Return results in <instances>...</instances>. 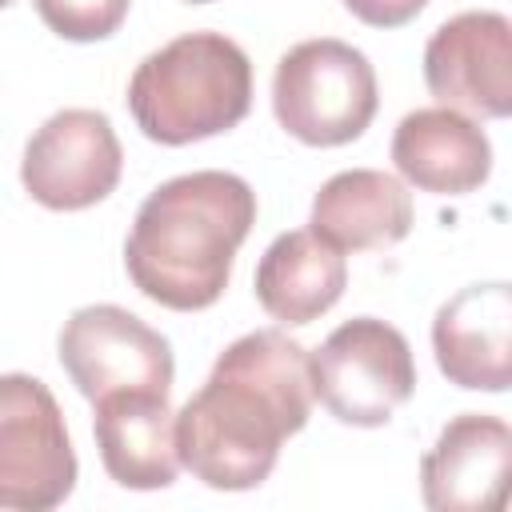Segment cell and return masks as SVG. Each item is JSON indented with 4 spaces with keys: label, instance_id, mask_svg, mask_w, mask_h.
<instances>
[{
    "label": "cell",
    "instance_id": "cell-1",
    "mask_svg": "<svg viewBox=\"0 0 512 512\" xmlns=\"http://www.w3.org/2000/svg\"><path fill=\"white\" fill-rule=\"evenodd\" d=\"M308 416V348L280 328H256L216 356L200 392L176 412L180 468L216 492L260 488Z\"/></svg>",
    "mask_w": 512,
    "mask_h": 512
},
{
    "label": "cell",
    "instance_id": "cell-2",
    "mask_svg": "<svg viewBox=\"0 0 512 512\" xmlns=\"http://www.w3.org/2000/svg\"><path fill=\"white\" fill-rule=\"evenodd\" d=\"M256 224V192L236 172H184L140 204L128 240V280L172 312L212 308L232 276L236 248Z\"/></svg>",
    "mask_w": 512,
    "mask_h": 512
},
{
    "label": "cell",
    "instance_id": "cell-3",
    "mask_svg": "<svg viewBox=\"0 0 512 512\" xmlns=\"http://www.w3.org/2000/svg\"><path fill=\"white\" fill-rule=\"evenodd\" d=\"M252 108V64L224 32H184L148 52L128 80V112L156 144H192L236 128Z\"/></svg>",
    "mask_w": 512,
    "mask_h": 512
},
{
    "label": "cell",
    "instance_id": "cell-4",
    "mask_svg": "<svg viewBox=\"0 0 512 512\" xmlns=\"http://www.w3.org/2000/svg\"><path fill=\"white\" fill-rule=\"evenodd\" d=\"M376 72L368 56L336 36L300 40L272 76V112L288 136L312 148L356 140L376 116Z\"/></svg>",
    "mask_w": 512,
    "mask_h": 512
},
{
    "label": "cell",
    "instance_id": "cell-5",
    "mask_svg": "<svg viewBox=\"0 0 512 512\" xmlns=\"http://www.w3.org/2000/svg\"><path fill=\"white\" fill-rule=\"evenodd\" d=\"M308 380L312 400L340 424L380 428L416 392V364L400 328L376 316H356L308 352Z\"/></svg>",
    "mask_w": 512,
    "mask_h": 512
},
{
    "label": "cell",
    "instance_id": "cell-6",
    "mask_svg": "<svg viewBox=\"0 0 512 512\" xmlns=\"http://www.w3.org/2000/svg\"><path fill=\"white\" fill-rule=\"evenodd\" d=\"M76 488V452L52 388L28 372L0 376V508L48 512Z\"/></svg>",
    "mask_w": 512,
    "mask_h": 512
},
{
    "label": "cell",
    "instance_id": "cell-7",
    "mask_svg": "<svg viewBox=\"0 0 512 512\" xmlns=\"http://www.w3.org/2000/svg\"><path fill=\"white\" fill-rule=\"evenodd\" d=\"M56 356L84 400L124 388L172 392L176 376L172 344L120 304L76 308L60 328Z\"/></svg>",
    "mask_w": 512,
    "mask_h": 512
},
{
    "label": "cell",
    "instance_id": "cell-8",
    "mask_svg": "<svg viewBox=\"0 0 512 512\" xmlns=\"http://www.w3.org/2000/svg\"><path fill=\"white\" fill-rule=\"evenodd\" d=\"M120 168L124 148L112 120L96 108H64L28 136L20 184L52 212H80L120 184Z\"/></svg>",
    "mask_w": 512,
    "mask_h": 512
},
{
    "label": "cell",
    "instance_id": "cell-9",
    "mask_svg": "<svg viewBox=\"0 0 512 512\" xmlns=\"http://www.w3.org/2000/svg\"><path fill=\"white\" fill-rule=\"evenodd\" d=\"M428 92L464 116L512 112V24L504 12H460L424 44Z\"/></svg>",
    "mask_w": 512,
    "mask_h": 512
},
{
    "label": "cell",
    "instance_id": "cell-10",
    "mask_svg": "<svg viewBox=\"0 0 512 512\" xmlns=\"http://www.w3.org/2000/svg\"><path fill=\"white\" fill-rule=\"evenodd\" d=\"M512 428L488 412L452 416L420 460V492L432 512H492L504 504Z\"/></svg>",
    "mask_w": 512,
    "mask_h": 512
},
{
    "label": "cell",
    "instance_id": "cell-11",
    "mask_svg": "<svg viewBox=\"0 0 512 512\" xmlns=\"http://www.w3.org/2000/svg\"><path fill=\"white\" fill-rule=\"evenodd\" d=\"M432 352L448 384L468 392H508L512 384V288L504 280L468 284L436 308Z\"/></svg>",
    "mask_w": 512,
    "mask_h": 512
},
{
    "label": "cell",
    "instance_id": "cell-12",
    "mask_svg": "<svg viewBox=\"0 0 512 512\" xmlns=\"http://www.w3.org/2000/svg\"><path fill=\"white\" fill-rule=\"evenodd\" d=\"M92 404H96L92 432L104 472L120 488H136V492L168 488L180 472L176 412L168 404V392L124 388Z\"/></svg>",
    "mask_w": 512,
    "mask_h": 512
},
{
    "label": "cell",
    "instance_id": "cell-13",
    "mask_svg": "<svg viewBox=\"0 0 512 512\" xmlns=\"http://www.w3.org/2000/svg\"><path fill=\"white\" fill-rule=\"evenodd\" d=\"M396 172L432 196H464L492 172V144L484 128L456 108H416L392 132Z\"/></svg>",
    "mask_w": 512,
    "mask_h": 512
},
{
    "label": "cell",
    "instance_id": "cell-14",
    "mask_svg": "<svg viewBox=\"0 0 512 512\" xmlns=\"http://www.w3.org/2000/svg\"><path fill=\"white\" fill-rule=\"evenodd\" d=\"M308 224L340 252L392 248L412 228V196L388 172L348 168L320 184Z\"/></svg>",
    "mask_w": 512,
    "mask_h": 512
},
{
    "label": "cell",
    "instance_id": "cell-15",
    "mask_svg": "<svg viewBox=\"0 0 512 512\" xmlns=\"http://www.w3.org/2000/svg\"><path fill=\"white\" fill-rule=\"evenodd\" d=\"M256 300L280 324H312L324 316L348 284V264L340 248L320 240L312 228H292L276 236L256 264Z\"/></svg>",
    "mask_w": 512,
    "mask_h": 512
},
{
    "label": "cell",
    "instance_id": "cell-16",
    "mask_svg": "<svg viewBox=\"0 0 512 512\" xmlns=\"http://www.w3.org/2000/svg\"><path fill=\"white\" fill-rule=\"evenodd\" d=\"M32 4L60 40L92 44L112 36L124 24L132 0H32Z\"/></svg>",
    "mask_w": 512,
    "mask_h": 512
},
{
    "label": "cell",
    "instance_id": "cell-17",
    "mask_svg": "<svg viewBox=\"0 0 512 512\" xmlns=\"http://www.w3.org/2000/svg\"><path fill=\"white\" fill-rule=\"evenodd\" d=\"M428 0H344V8L372 28H400L424 12Z\"/></svg>",
    "mask_w": 512,
    "mask_h": 512
},
{
    "label": "cell",
    "instance_id": "cell-18",
    "mask_svg": "<svg viewBox=\"0 0 512 512\" xmlns=\"http://www.w3.org/2000/svg\"><path fill=\"white\" fill-rule=\"evenodd\" d=\"M8 4H12V0H0V8H8Z\"/></svg>",
    "mask_w": 512,
    "mask_h": 512
},
{
    "label": "cell",
    "instance_id": "cell-19",
    "mask_svg": "<svg viewBox=\"0 0 512 512\" xmlns=\"http://www.w3.org/2000/svg\"><path fill=\"white\" fill-rule=\"evenodd\" d=\"M188 4H208V0H188Z\"/></svg>",
    "mask_w": 512,
    "mask_h": 512
}]
</instances>
